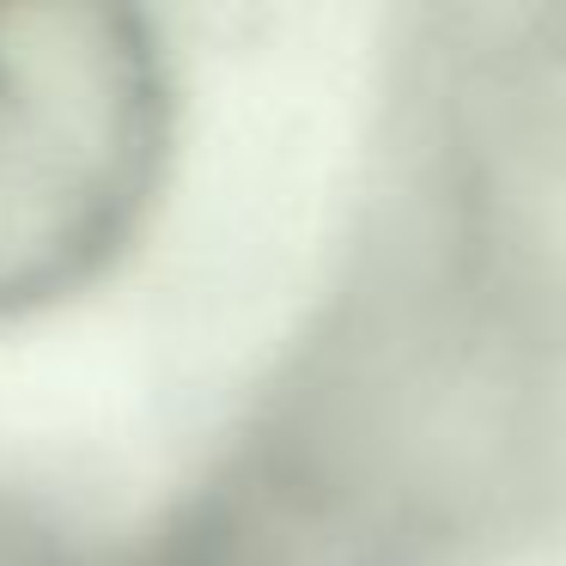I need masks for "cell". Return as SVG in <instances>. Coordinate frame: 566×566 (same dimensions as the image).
<instances>
[{
    "label": "cell",
    "instance_id": "6da1fadb",
    "mask_svg": "<svg viewBox=\"0 0 566 566\" xmlns=\"http://www.w3.org/2000/svg\"><path fill=\"white\" fill-rule=\"evenodd\" d=\"M165 165V74L111 7H0V311L74 293Z\"/></svg>",
    "mask_w": 566,
    "mask_h": 566
}]
</instances>
